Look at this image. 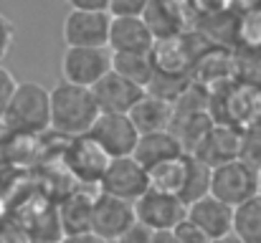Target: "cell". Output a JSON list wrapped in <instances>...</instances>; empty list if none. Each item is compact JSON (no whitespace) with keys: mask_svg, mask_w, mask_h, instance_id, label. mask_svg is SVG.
<instances>
[{"mask_svg":"<svg viewBox=\"0 0 261 243\" xmlns=\"http://www.w3.org/2000/svg\"><path fill=\"white\" fill-rule=\"evenodd\" d=\"M173 233H175V241L177 243H211V238H208L195 223H190L188 218L175 226Z\"/></svg>","mask_w":261,"mask_h":243,"instance_id":"25","label":"cell"},{"mask_svg":"<svg viewBox=\"0 0 261 243\" xmlns=\"http://www.w3.org/2000/svg\"><path fill=\"white\" fill-rule=\"evenodd\" d=\"M112 53V51H109ZM112 71L127 81L147 89L155 76V64L150 53H112Z\"/></svg>","mask_w":261,"mask_h":243,"instance_id":"20","label":"cell"},{"mask_svg":"<svg viewBox=\"0 0 261 243\" xmlns=\"http://www.w3.org/2000/svg\"><path fill=\"white\" fill-rule=\"evenodd\" d=\"M129 223H135V205L129 200H122L107 193L94 195L91 223H89V231L94 236H99L107 243H114Z\"/></svg>","mask_w":261,"mask_h":243,"instance_id":"8","label":"cell"},{"mask_svg":"<svg viewBox=\"0 0 261 243\" xmlns=\"http://www.w3.org/2000/svg\"><path fill=\"white\" fill-rule=\"evenodd\" d=\"M177 155H185L180 142L175 140V134L170 129H160V132H145L140 134L135 150H132V157L140 162L145 170L158 165V162H165L170 157H177Z\"/></svg>","mask_w":261,"mask_h":243,"instance_id":"16","label":"cell"},{"mask_svg":"<svg viewBox=\"0 0 261 243\" xmlns=\"http://www.w3.org/2000/svg\"><path fill=\"white\" fill-rule=\"evenodd\" d=\"M142 20L152 31L155 41L180 33V8L175 0H150L142 13Z\"/></svg>","mask_w":261,"mask_h":243,"instance_id":"18","label":"cell"},{"mask_svg":"<svg viewBox=\"0 0 261 243\" xmlns=\"http://www.w3.org/2000/svg\"><path fill=\"white\" fill-rule=\"evenodd\" d=\"M259 195H261V170H259Z\"/></svg>","mask_w":261,"mask_h":243,"instance_id":"33","label":"cell"},{"mask_svg":"<svg viewBox=\"0 0 261 243\" xmlns=\"http://www.w3.org/2000/svg\"><path fill=\"white\" fill-rule=\"evenodd\" d=\"M155 36L142 20V15H112L107 48L112 53H150Z\"/></svg>","mask_w":261,"mask_h":243,"instance_id":"11","label":"cell"},{"mask_svg":"<svg viewBox=\"0 0 261 243\" xmlns=\"http://www.w3.org/2000/svg\"><path fill=\"white\" fill-rule=\"evenodd\" d=\"M109 155L89 137H71V145L64 152V165L71 172L74 180H79L82 185H99L107 165H109Z\"/></svg>","mask_w":261,"mask_h":243,"instance_id":"9","label":"cell"},{"mask_svg":"<svg viewBox=\"0 0 261 243\" xmlns=\"http://www.w3.org/2000/svg\"><path fill=\"white\" fill-rule=\"evenodd\" d=\"M147 187H150L147 170L132 155L112 157L99 180V193H107V195H114V198H122L129 203H135Z\"/></svg>","mask_w":261,"mask_h":243,"instance_id":"6","label":"cell"},{"mask_svg":"<svg viewBox=\"0 0 261 243\" xmlns=\"http://www.w3.org/2000/svg\"><path fill=\"white\" fill-rule=\"evenodd\" d=\"M87 134L109 157L132 155V150L140 140V132L132 124V119L127 114H112V112H99V117L94 119Z\"/></svg>","mask_w":261,"mask_h":243,"instance_id":"5","label":"cell"},{"mask_svg":"<svg viewBox=\"0 0 261 243\" xmlns=\"http://www.w3.org/2000/svg\"><path fill=\"white\" fill-rule=\"evenodd\" d=\"M15 134H41L48 129V89L36 81H18L0 117Z\"/></svg>","mask_w":261,"mask_h":243,"instance_id":"2","label":"cell"},{"mask_svg":"<svg viewBox=\"0 0 261 243\" xmlns=\"http://www.w3.org/2000/svg\"><path fill=\"white\" fill-rule=\"evenodd\" d=\"M132 205L135 221H140L150 231H173L180 221H185V203L173 193L147 187Z\"/></svg>","mask_w":261,"mask_h":243,"instance_id":"7","label":"cell"},{"mask_svg":"<svg viewBox=\"0 0 261 243\" xmlns=\"http://www.w3.org/2000/svg\"><path fill=\"white\" fill-rule=\"evenodd\" d=\"M233 31L236 41H241L249 53H261V8L244 10L241 18L233 23Z\"/></svg>","mask_w":261,"mask_h":243,"instance_id":"23","label":"cell"},{"mask_svg":"<svg viewBox=\"0 0 261 243\" xmlns=\"http://www.w3.org/2000/svg\"><path fill=\"white\" fill-rule=\"evenodd\" d=\"M56 243H107V241H101L99 236H94L91 231H87V233H69V236H61Z\"/></svg>","mask_w":261,"mask_h":243,"instance_id":"31","label":"cell"},{"mask_svg":"<svg viewBox=\"0 0 261 243\" xmlns=\"http://www.w3.org/2000/svg\"><path fill=\"white\" fill-rule=\"evenodd\" d=\"M150 0H109V15H142Z\"/></svg>","mask_w":261,"mask_h":243,"instance_id":"26","label":"cell"},{"mask_svg":"<svg viewBox=\"0 0 261 243\" xmlns=\"http://www.w3.org/2000/svg\"><path fill=\"white\" fill-rule=\"evenodd\" d=\"M109 13L104 10H69L61 25L66 46H91L104 48L109 38Z\"/></svg>","mask_w":261,"mask_h":243,"instance_id":"10","label":"cell"},{"mask_svg":"<svg viewBox=\"0 0 261 243\" xmlns=\"http://www.w3.org/2000/svg\"><path fill=\"white\" fill-rule=\"evenodd\" d=\"M114 243H152V231L147 226H142L140 221H135L119 233V238Z\"/></svg>","mask_w":261,"mask_h":243,"instance_id":"27","label":"cell"},{"mask_svg":"<svg viewBox=\"0 0 261 243\" xmlns=\"http://www.w3.org/2000/svg\"><path fill=\"white\" fill-rule=\"evenodd\" d=\"M208 190H211V167L193 155H185V177H182V187H180L177 198L188 205V203L208 195Z\"/></svg>","mask_w":261,"mask_h":243,"instance_id":"22","label":"cell"},{"mask_svg":"<svg viewBox=\"0 0 261 243\" xmlns=\"http://www.w3.org/2000/svg\"><path fill=\"white\" fill-rule=\"evenodd\" d=\"M69 10H104L107 13V5L109 0H66Z\"/></svg>","mask_w":261,"mask_h":243,"instance_id":"30","label":"cell"},{"mask_svg":"<svg viewBox=\"0 0 261 243\" xmlns=\"http://www.w3.org/2000/svg\"><path fill=\"white\" fill-rule=\"evenodd\" d=\"M33 243H56V241H33Z\"/></svg>","mask_w":261,"mask_h":243,"instance_id":"34","label":"cell"},{"mask_svg":"<svg viewBox=\"0 0 261 243\" xmlns=\"http://www.w3.org/2000/svg\"><path fill=\"white\" fill-rule=\"evenodd\" d=\"M239 160L251 165L254 170H261V127H246V129H241Z\"/></svg>","mask_w":261,"mask_h":243,"instance_id":"24","label":"cell"},{"mask_svg":"<svg viewBox=\"0 0 261 243\" xmlns=\"http://www.w3.org/2000/svg\"><path fill=\"white\" fill-rule=\"evenodd\" d=\"M182 177H185V155H177V157L147 167V182L152 190H160V193L177 195L182 187Z\"/></svg>","mask_w":261,"mask_h":243,"instance_id":"21","label":"cell"},{"mask_svg":"<svg viewBox=\"0 0 261 243\" xmlns=\"http://www.w3.org/2000/svg\"><path fill=\"white\" fill-rule=\"evenodd\" d=\"M91 205H94V195L87 190H74L59 203L56 218L61 226V236L87 233L89 223H91Z\"/></svg>","mask_w":261,"mask_h":243,"instance_id":"17","label":"cell"},{"mask_svg":"<svg viewBox=\"0 0 261 243\" xmlns=\"http://www.w3.org/2000/svg\"><path fill=\"white\" fill-rule=\"evenodd\" d=\"M96 117L99 106L89 86L61 81L48 89V129L64 137H82L91 129Z\"/></svg>","mask_w":261,"mask_h":243,"instance_id":"1","label":"cell"},{"mask_svg":"<svg viewBox=\"0 0 261 243\" xmlns=\"http://www.w3.org/2000/svg\"><path fill=\"white\" fill-rule=\"evenodd\" d=\"M13 41H15V28H13V23L0 13V64H3V59L10 53Z\"/></svg>","mask_w":261,"mask_h":243,"instance_id":"29","label":"cell"},{"mask_svg":"<svg viewBox=\"0 0 261 243\" xmlns=\"http://www.w3.org/2000/svg\"><path fill=\"white\" fill-rule=\"evenodd\" d=\"M213 198H218L221 203L236 208L239 203L254 198L259 193V170H254L251 165L244 160H228L221 162L216 167H211V190Z\"/></svg>","mask_w":261,"mask_h":243,"instance_id":"3","label":"cell"},{"mask_svg":"<svg viewBox=\"0 0 261 243\" xmlns=\"http://www.w3.org/2000/svg\"><path fill=\"white\" fill-rule=\"evenodd\" d=\"M91 91H94L99 112H112V114H127L137 104V99L145 94L142 86L114 74L112 69L91 86Z\"/></svg>","mask_w":261,"mask_h":243,"instance_id":"12","label":"cell"},{"mask_svg":"<svg viewBox=\"0 0 261 243\" xmlns=\"http://www.w3.org/2000/svg\"><path fill=\"white\" fill-rule=\"evenodd\" d=\"M127 117L132 119V124L137 127L140 134L145 132H160V129H168L170 127V119H173V101L158 96V94H150L145 91L137 104L127 112Z\"/></svg>","mask_w":261,"mask_h":243,"instance_id":"15","label":"cell"},{"mask_svg":"<svg viewBox=\"0 0 261 243\" xmlns=\"http://www.w3.org/2000/svg\"><path fill=\"white\" fill-rule=\"evenodd\" d=\"M15 84H18L15 76L0 64V117H3V112H5V106H8L13 91H15Z\"/></svg>","mask_w":261,"mask_h":243,"instance_id":"28","label":"cell"},{"mask_svg":"<svg viewBox=\"0 0 261 243\" xmlns=\"http://www.w3.org/2000/svg\"><path fill=\"white\" fill-rule=\"evenodd\" d=\"M211 243H241L233 233H226V236H218V238H211Z\"/></svg>","mask_w":261,"mask_h":243,"instance_id":"32","label":"cell"},{"mask_svg":"<svg viewBox=\"0 0 261 243\" xmlns=\"http://www.w3.org/2000/svg\"><path fill=\"white\" fill-rule=\"evenodd\" d=\"M185 218L190 223H195L208 238H218L231 233V218H233V208L221 203L218 198H213L211 193L188 203L185 205Z\"/></svg>","mask_w":261,"mask_h":243,"instance_id":"14","label":"cell"},{"mask_svg":"<svg viewBox=\"0 0 261 243\" xmlns=\"http://www.w3.org/2000/svg\"><path fill=\"white\" fill-rule=\"evenodd\" d=\"M112 69L109 48H91V46H66L61 56V79L76 86H94Z\"/></svg>","mask_w":261,"mask_h":243,"instance_id":"4","label":"cell"},{"mask_svg":"<svg viewBox=\"0 0 261 243\" xmlns=\"http://www.w3.org/2000/svg\"><path fill=\"white\" fill-rule=\"evenodd\" d=\"M239 142H241V129L239 127L213 122L190 155L198 157L200 162H205L208 167H216L221 162L239 157Z\"/></svg>","mask_w":261,"mask_h":243,"instance_id":"13","label":"cell"},{"mask_svg":"<svg viewBox=\"0 0 261 243\" xmlns=\"http://www.w3.org/2000/svg\"><path fill=\"white\" fill-rule=\"evenodd\" d=\"M231 233L241 243H261V195L259 193L233 208Z\"/></svg>","mask_w":261,"mask_h":243,"instance_id":"19","label":"cell"}]
</instances>
